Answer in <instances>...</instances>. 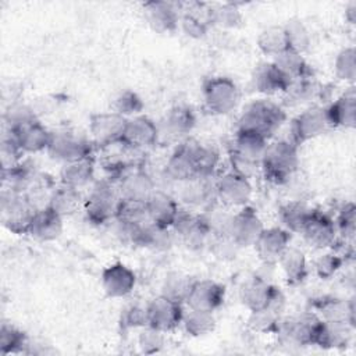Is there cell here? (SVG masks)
Returning <instances> with one entry per match:
<instances>
[{
  "mask_svg": "<svg viewBox=\"0 0 356 356\" xmlns=\"http://www.w3.org/2000/svg\"><path fill=\"white\" fill-rule=\"evenodd\" d=\"M299 167L298 146L291 140H275L268 143L260 160V170L264 178L274 184H286Z\"/></svg>",
  "mask_w": 356,
  "mask_h": 356,
  "instance_id": "6da1fadb",
  "label": "cell"
},
{
  "mask_svg": "<svg viewBox=\"0 0 356 356\" xmlns=\"http://www.w3.org/2000/svg\"><path fill=\"white\" fill-rule=\"evenodd\" d=\"M285 120L286 114L281 106L266 99H259L243 110L236 129L252 131L270 139Z\"/></svg>",
  "mask_w": 356,
  "mask_h": 356,
  "instance_id": "7a4b0ae2",
  "label": "cell"
},
{
  "mask_svg": "<svg viewBox=\"0 0 356 356\" xmlns=\"http://www.w3.org/2000/svg\"><path fill=\"white\" fill-rule=\"evenodd\" d=\"M323 327L324 320L317 313L303 312L298 316L285 318L281 317L277 334H280L281 338L291 345L318 346Z\"/></svg>",
  "mask_w": 356,
  "mask_h": 356,
  "instance_id": "3957f363",
  "label": "cell"
},
{
  "mask_svg": "<svg viewBox=\"0 0 356 356\" xmlns=\"http://www.w3.org/2000/svg\"><path fill=\"white\" fill-rule=\"evenodd\" d=\"M120 200L118 186L113 181L104 179L96 182L83 202L86 218L97 225L115 220Z\"/></svg>",
  "mask_w": 356,
  "mask_h": 356,
  "instance_id": "277c9868",
  "label": "cell"
},
{
  "mask_svg": "<svg viewBox=\"0 0 356 356\" xmlns=\"http://www.w3.org/2000/svg\"><path fill=\"white\" fill-rule=\"evenodd\" d=\"M38 207L24 193H13L8 191L1 192L0 202V218L4 228L13 234H28L29 224L36 213Z\"/></svg>",
  "mask_w": 356,
  "mask_h": 356,
  "instance_id": "5b68a950",
  "label": "cell"
},
{
  "mask_svg": "<svg viewBox=\"0 0 356 356\" xmlns=\"http://www.w3.org/2000/svg\"><path fill=\"white\" fill-rule=\"evenodd\" d=\"M203 102L210 114L225 115L239 102V89L228 76H211L203 83Z\"/></svg>",
  "mask_w": 356,
  "mask_h": 356,
  "instance_id": "8992f818",
  "label": "cell"
},
{
  "mask_svg": "<svg viewBox=\"0 0 356 356\" xmlns=\"http://www.w3.org/2000/svg\"><path fill=\"white\" fill-rule=\"evenodd\" d=\"M95 145L90 138H85L71 131L51 132V139L47 147V153L51 159L70 163L93 156Z\"/></svg>",
  "mask_w": 356,
  "mask_h": 356,
  "instance_id": "52a82bcc",
  "label": "cell"
},
{
  "mask_svg": "<svg viewBox=\"0 0 356 356\" xmlns=\"http://www.w3.org/2000/svg\"><path fill=\"white\" fill-rule=\"evenodd\" d=\"M146 316L149 327L167 334L182 324V302L161 293L147 303Z\"/></svg>",
  "mask_w": 356,
  "mask_h": 356,
  "instance_id": "ba28073f",
  "label": "cell"
},
{
  "mask_svg": "<svg viewBox=\"0 0 356 356\" xmlns=\"http://www.w3.org/2000/svg\"><path fill=\"white\" fill-rule=\"evenodd\" d=\"M264 229L263 221L257 211L246 204L231 216L228 225V238L238 248L253 246Z\"/></svg>",
  "mask_w": 356,
  "mask_h": 356,
  "instance_id": "9c48e42d",
  "label": "cell"
},
{
  "mask_svg": "<svg viewBox=\"0 0 356 356\" xmlns=\"http://www.w3.org/2000/svg\"><path fill=\"white\" fill-rule=\"evenodd\" d=\"M214 193L224 206L243 207L253 195L250 179L229 170L214 181Z\"/></svg>",
  "mask_w": 356,
  "mask_h": 356,
  "instance_id": "30bf717a",
  "label": "cell"
},
{
  "mask_svg": "<svg viewBox=\"0 0 356 356\" xmlns=\"http://www.w3.org/2000/svg\"><path fill=\"white\" fill-rule=\"evenodd\" d=\"M127 118L115 111L95 113L89 117V134L93 145L103 149L121 140Z\"/></svg>",
  "mask_w": 356,
  "mask_h": 356,
  "instance_id": "8fae6325",
  "label": "cell"
},
{
  "mask_svg": "<svg viewBox=\"0 0 356 356\" xmlns=\"http://www.w3.org/2000/svg\"><path fill=\"white\" fill-rule=\"evenodd\" d=\"M330 128L325 108L320 106H312L305 111L299 113L291 124V142L296 146L303 145L320 135H323Z\"/></svg>",
  "mask_w": 356,
  "mask_h": 356,
  "instance_id": "7c38bea8",
  "label": "cell"
},
{
  "mask_svg": "<svg viewBox=\"0 0 356 356\" xmlns=\"http://www.w3.org/2000/svg\"><path fill=\"white\" fill-rule=\"evenodd\" d=\"M225 299V286L213 280L192 281L185 296L189 309L216 312Z\"/></svg>",
  "mask_w": 356,
  "mask_h": 356,
  "instance_id": "4fadbf2b",
  "label": "cell"
},
{
  "mask_svg": "<svg viewBox=\"0 0 356 356\" xmlns=\"http://www.w3.org/2000/svg\"><path fill=\"white\" fill-rule=\"evenodd\" d=\"M7 134L14 138L25 154L47 150L51 139V132L36 118L7 128Z\"/></svg>",
  "mask_w": 356,
  "mask_h": 356,
  "instance_id": "5bb4252c",
  "label": "cell"
},
{
  "mask_svg": "<svg viewBox=\"0 0 356 356\" xmlns=\"http://www.w3.org/2000/svg\"><path fill=\"white\" fill-rule=\"evenodd\" d=\"M159 134L160 131L156 122L147 115L140 114L132 118H127L121 142L134 150L142 152L156 145Z\"/></svg>",
  "mask_w": 356,
  "mask_h": 356,
  "instance_id": "9a60e30c",
  "label": "cell"
},
{
  "mask_svg": "<svg viewBox=\"0 0 356 356\" xmlns=\"http://www.w3.org/2000/svg\"><path fill=\"white\" fill-rule=\"evenodd\" d=\"M300 234L303 235L305 241L316 249L331 248L338 238L335 221L318 210L310 211Z\"/></svg>",
  "mask_w": 356,
  "mask_h": 356,
  "instance_id": "2e32d148",
  "label": "cell"
},
{
  "mask_svg": "<svg viewBox=\"0 0 356 356\" xmlns=\"http://www.w3.org/2000/svg\"><path fill=\"white\" fill-rule=\"evenodd\" d=\"M145 204L149 221L164 229L172 228L181 213L177 200L170 193L160 189H154Z\"/></svg>",
  "mask_w": 356,
  "mask_h": 356,
  "instance_id": "e0dca14e",
  "label": "cell"
},
{
  "mask_svg": "<svg viewBox=\"0 0 356 356\" xmlns=\"http://www.w3.org/2000/svg\"><path fill=\"white\" fill-rule=\"evenodd\" d=\"M242 305L249 310L254 312L263 307H267L273 302H275L278 298L284 296L282 292L266 281L261 277H252L241 288L239 292Z\"/></svg>",
  "mask_w": 356,
  "mask_h": 356,
  "instance_id": "ac0fdd59",
  "label": "cell"
},
{
  "mask_svg": "<svg viewBox=\"0 0 356 356\" xmlns=\"http://www.w3.org/2000/svg\"><path fill=\"white\" fill-rule=\"evenodd\" d=\"M136 285V274L124 263H113L102 271V288L108 298H125Z\"/></svg>",
  "mask_w": 356,
  "mask_h": 356,
  "instance_id": "d6986e66",
  "label": "cell"
},
{
  "mask_svg": "<svg viewBox=\"0 0 356 356\" xmlns=\"http://www.w3.org/2000/svg\"><path fill=\"white\" fill-rule=\"evenodd\" d=\"M142 10L149 26L157 33L174 32L179 24V3L146 1Z\"/></svg>",
  "mask_w": 356,
  "mask_h": 356,
  "instance_id": "ffe728a7",
  "label": "cell"
},
{
  "mask_svg": "<svg viewBox=\"0 0 356 356\" xmlns=\"http://www.w3.org/2000/svg\"><path fill=\"white\" fill-rule=\"evenodd\" d=\"M291 238V232L284 227H264L253 246L260 260L267 264H274L278 261L284 250L289 246Z\"/></svg>",
  "mask_w": 356,
  "mask_h": 356,
  "instance_id": "44dd1931",
  "label": "cell"
},
{
  "mask_svg": "<svg viewBox=\"0 0 356 356\" xmlns=\"http://www.w3.org/2000/svg\"><path fill=\"white\" fill-rule=\"evenodd\" d=\"M118 191L122 199L145 202L156 189L150 175L140 167H132L118 177Z\"/></svg>",
  "mask_w": 356,
  "mask_h": 356,
  "instance_id": "7402d4cb",
  "label": "cell"
},
{
  "mask_svg": "<svg viewBox=\"0 0 356 356\" xmlns=\"http://www.w3.org/2000/svg\"><path fill=\"white\" fill-rule=\"evenodd\" d=\"M63 229L64 217L54 211L50 206H43L36 210L26 235L39 242H51L60 238Z\"/></svg>",
  "mask_w": 356,
  "mask_h": 356,
  "instance_id": "603a6c76",
  "label": "cell"
},
{
  "mask_svg": "<svg viewBox=\"0 0 356 356\" xmlns=\"http://www.w3.org/2000/svg\"><path fill=\"white\" fill-rule=\"evenodd\" d=\"M172 228L175 232H178L184 243L191 249H200L211 234L204 216L184 213L182 210Z\"/></svg>",
  "mask_w": 356,
  "mask_h": 356,
  "instance_id": "cb8c5ba5",
  "label": "cell"
},
{
  "mask_svg": "<svg viewBox=\"0 0 356 356\" xmlns=\"http://www.w3.org/2000/svg\"><path fill=\"white\" fill-rule=\"evenodd\" d=\"M325 108V117L330 127L348 128L356 127V90L355 86L348 88Z\"/></svg>",
  "mask_w": 356,
  "mask_h": 356,
  "instance_id": "d4e9b609",
  "label": "cell"
},
{
  "mask_svg": "<svg viewBox=\"0 0 356 356\" xmlns=\"http://www.w3.org/2000/svg\"><path fill=\"white\" fill-rule=\"evenodd\" d=\"M165 174L177 182H186L197 177L191 140L181 143L168 157L165 163Z\"/></svg>",
  "mask_w": 356,
  "mask_h": 356,
  "instance_id": "484cf974",
  "label": "cell"
},
{
  "mask_svg": "<svg viewBox=\"0 0 356 356\" xmlns=\"http://www.w3.org/2000/svg\"><path fill=\"white\" fill-rule=\"evenodd\" d=\"M267 145H268V139L264 138L263 135L252 131L236 129L231 154L242 160H246L249 163L260 165V160L264 154Z\"/></svg>",
  "mask_w": 356,
  "mask_h": 356,
  "instance_id": "4316f807",
  "label": "cell"
},
{
  "mask_svg": "<svg viewBox=\"0 0 356 356\" xmlns=\"http://www.w3.org/2000/svg\"><path fill=\"white\" fill-rule=\"evenodd\" d=\"M253 86L257 92L264 95L285 93L291 82L289 79L277 68L273 61L261 63L253 74Z\"/></svg>",
  "mask_w": 356,
  "mask_h": 356,
  "instance_id": "83f0119b",
  "label": "cell"
},
{
  "mask_svg": "<svg viewBox=\"0 0 356 356\" xmlns=\"http://www.w3.org/2000/svg\"><path fill=\"white\" fill-rule=\"evenodd\" d=\"M189 8L182 10V15H179L181 28L189 38L200 39L206 36L209 28L211 26L210 10L206 4L202 3H185Z\"/></svg>",
  "mask_w": 356,
  "mask_h": 356,
  "instance_id": "f1b7e54d",
  "label": "cell"
},
{
  "mask_svg": "<svg viewBox=\"0 0 356 356\" xmlns=\"http://www.w3.org/2000/svg\"><path fill=\"white\" fill-rule=\"evenodd\" d=\"M284 303L285 298L281 296L267 307L250 312V316L248 318V327L252 331L260 334H277Z\"/></svg>",
  "mask_w": 356,
  "mask_h": 356,
  "instance_id": "f546056e",
  "label": "cell"
},
{
  "mask_svg": "<svg viewBox=\"0 0 356 356\" xmlns=\"http://www.w3.org/2000/svg\"><path fill=\"white\" fill-rule=\"evenodd\" d=\"M83 202L85 199L82 197L78 188L60 184L58 186L53 188L47 206H50L60 216L68 217L83 207Z\"/></svg>",
  "mask_w": 356,
  "mask_h": 356,
  "instance_id": "4dcf8cb0",
  "label": "cell"
},
{
  "mask_svg": "<svg viewBox=\"0 0 356 356\" xmlns=\"http://www.w3.org/2000/svg\"><path fill=\"white\" fill-rule=\"evenodd\" d=\"M95 177V160L92 157L64 163L60 171V181L64 185L74 188H83L92 182Z\"/></svg>",
  "mask_w": 356,
  "mask_h": 356,
  "instance_id": "1f68e13d",
  "label": "cell"
},
{
  "mask_svg": "<svg viewBox=\"0 0 356 356\" xmlns=\"http://www.w3.org/2000/svg\"><path fill=\"white\" fill-rule=\"evenodd\" d=\"M281 266V270L285 274V278L289 284H300L307 275V261L302 250L293 246H288L281 257L277 261Z\"/></svg>",
  "mask_w": 356,
  "mask_h": 356,
  "instance_id": "d6a6232c",
  "label": "cell"
},
{
  "mask_svg": "<svg viewBox=\"0 0 356 356\" xmlns=\"http://www.w3.org/2000/svg\"><path fill=\"white\" fill-rule=\"evenodd\" d=\"M273 63L289 79L291 83L312 76V70L306 63L303 54L291 49L275 57Z\"/></svg>",
  "mask_w": 356,
  "mask_h": 356,
  "instance_id": "836d02e7",
  "label": "cell"
},
{
  "mask_svg": "<svg viewBox=\"0 0 356 356\" xmlns=\"http://www.w3.org/2000/svg\"><path fill=\"white\" fill-rule=\"evenodd\" d=\"M257 47L264 56L273 57V58L289 50L284 26L273 25L263 29L257 36Z\"/></svg>",
  "mask_w": 356,
  "mask_h": 356,
  "instance_id": "e575fe53",
  "label": "cell"
},
{
  "mask_svg": "<svg viewBox=\"0 0 356 356\" xmlns=\"http://www.w3.org/2000/svg\"><path fill=\"white\" fill-rule=\"evenodd\" d=\"M163 124L170 135L181 136L189 134L193 129L196 124V117L191 107L175 106L167 111Z\"/></svg>",
  "mask_w": 356,
  "mask_h": 356,
  "instance_id": "d590c367",
  "label": "cell"
},
{
  "mask_svg": "<svg viewBox=\"0 0 356 356\" xmlns=\"http://www.w3.org/2000/svg\"><path fill=\"white\" fill-rule=\"evenodd\" d=\"M353 327L345 321H325L323 327V334L318 342L320 348H345L350 341V332Z\"/></svg>",
  "mask_w": 356,
  "mask_h": 356,
  "instance_id": "8d00e7d4",
  "label": "cell"
},
{
  "mask_svg": "<svg viewBox=\"0 0 356 356\" xmlns=\"http://www.w3.org/2000/svg\"><path fill=\"white\" fill-rule=\"evenodd\" d=\"M191 143H192V154H193L197 177L211 178L220 161L218 152L213 146H207L200 142L191 140Z\"/></svg>",
  "mask_w": 356,
  "mask_h": 356,
  "instance_id": "74e56055",
  "label": "cell"
},
{
  "mask_svg": "<svg viewBox=\"0 0 356 356\" xmlns=\"http://www.w3.org/2000/svg\"><path fill=\"white\" fill-rule=\"evenodd\" d=\"M310 209L300 202H288L280 207L278 216L285 229L291 234H300L310 214Z\"/></svg>",
  "mask_w": 356,
  "mask_h": 356,
  "instance_id": "f35d334b",
  "label": "cell"
},
{
  "mask_svg": "<svg viewBox=\"0 0 356 356\" xmlns=\"http://www.w3.org/2000/svg\"><path fill=\"white\" fill-rule=\"evenodd\" d=\"M182 324L191 337H204L214 331L216 318L211 312L189 309L188 313H184Z\"/></svg>",
  "mask_w": 356,
  "mask_h": 356,
  "instance_id": "ab89813d",
  "label": "cell"
},
{
  "mask_svg": "<svg viewBox=\"0 0 356 356\" xmlns=\"http://www.w3.org/2000/svg\"><path fill=\"white\" fill-rule=\"evenodd\" d=\"M28 346V337L24 331L13 324L3 323L0 327V355H15L25 352Z\"/></svg>",
  "mask_w": 356,
  "mask_h": 356,
  "instance_id": "60d3db41",
  "label": "cell"
},
{
  "mask_svg": "<svg viewBox=\"0 0 356 356\" xmlns=\"http://www.w3.org/2000/svg\"><path fill=\"white\" fill-rule=\"evenodd\" d=\"M147 220L149 218H147L145 202L129 200V199L121 197L118 209H117V214H115V221L120 225L132 227V225L142 224Z\"/></svg>",
  "mask_w": 356,
  "mask_h": 356,
  "instance_id": "b9f144b4",
  "label": "cell"
},
{
  "mask_svg": "<svg viewBox=\"0 0 356 356\" xmlns=\"http://www.w3.org/2000/svg\"><path fill=\"white\" fill-rule=\"evenodd\" d=\"M286 33L289 49L303 54L312 43V33L302 19L292 18L285 25H282Z\"/></svg>",
  "mask_w": 356,
  "mask_h": 356,
  "instance_id": "7bdbcfd3",
  "label": "cell"
},
{
  "mask_svg": "<svg viewBox=\"0 0 356 356\" xmlns=\"http://www.w3.org/2000/svg\"><path fill=\"white\" fill-rule=\"evenodd\" d=\"M211 25H217L224 29H235L242 25L243 17L241 10L234 3H224L210 10Z\"/></svg>",
  "mask_w": 356,
  "mask_h": 356,
  "instance_id": "ee69618b",
  "label": "cell"
},
{
  "mask_svg": "<svg viewBox=\"0 0 356 356\" xmlns=\"http://www.w3.org/2000/svg\"><path fill=\"white\" fill-rule=\"evenodd\" d=\"M111 107L113 111H115L117 114L125 118H132L142 114L145 103L136 92L131 89H124L114 97Z\"/></svg>",
  "mask_w": 356,
  "mask_h": 356,
  "instance_id": "f6af8a7d",
  "label": "cell"
},
{
  "mask_svg": "<svg viewBox=\"0 0 356 356\" xmlns=\"http://www.w3.org/2000/svg\"><path fill=\"white\" fill-rule=\"evenodd\" d=\"M334 71L338 79L353 83L356 79V50L353 46L343 47L335 57Z\"/></svg>",
  "mask_w": 356,
  "mask_h": 356,
  "instance_id": "bcb514c9",
  "label": "cell"
},
{
  "mask_svg": "<svg viewBox=\"0 0 356 356\" xmlns=\"http://www.w3.org/2000/svg\"><path fill=\"white\" fill-rule=\"evenodd\" d=\"M209 179L210 178L196 177L186 182H182L185 185L182 192V199L191 204H200L206 202L211 195V191L214 192V184L210 186Z\"/></svg>",
  "mask_w": 356,
  "mask_h": 356,
  "instance_id": "7dc6e473",
  "label": "cell"
},
{
  "mask_svg": "<svg viewBox=\"0 0 356 356\" xmlns=\"http://www.w3.org/2000/svg\"><path fill=\"white\" fill-rule=\"evenodd\" d=\"M335 227H337V234L339 235L341 239L353 242L355 239V232H356V206L355 203L349 202L345 203L337 216Z\"/></svg>",
  "mask_w": 356,
  "mask_h": 356,
  "instance_id": "c3c4849f",
  "label": "cell"
},
{
  "mask_svg": "<svg viewBox=\"0 0 356 356\" xmlns=\"http://www.w3.org/2000/svg\"><path fill=\"white\" fill-rule=\"evenodd\" d=\"M24 154L25 153L21 150V147L14 140V138L10 134H4L1 139V146H0L1 170H8L21 164Z\"/></svg>",
  "mask_w": 356,
  "mask_h": 356,
  "instance_id": "681fc988",
  "label": "cell"
},
{
  "mask_svg": "<svg viewBox=\"0 0 356 356\" xmlns=\"http://www.w3.org/2000/svg\"><path fill=\"white\" fill-rule=\"evenodd\" d=\"M165 339H164V332L152 328L149 325L143 327L138 337V346L142 353L145 355H154L159 353L164 348Z\"/></svg>",
  "mask_w": 356,
  "mask_h": 356,
  "instance_id": "f907efd6",
  "label": "cell"
},
{
  "mask_svg": "<svg viewBox=\"0 0 356 356\" xmlns=\"http://www.w3.org/2000/svg\"><path fill=\"white\" fill-rule=\"evenodd\" d=\"M345 261L346 259L339 253H324L314 261V271L321 280H328L337 274Z\"/></svg>",
  "mask_w": 356,
  "mask_h": 356,
  "instance_id": "816d5d0a",
  "label": "cell"
},
{
  "mask_svg": "<svg viewBox=\"0 0 356 356\" xmlns=\"http://www.w3.org/2000/svg\"><path fill=\"white\" fill-rule=\"evenodd\" d=\"M146 325H147L146 307H142L139 305H129L121 312V316H120L121 330L128 331L135 328H143Z\"/></svg>",
  "mask_w": 356,
  "mask_h": 356,
  "instance_id": "f5cc1de1",
  "label": "cell"
},
{
  "mask_svg": "<svg viewBox=\"0 0 356 356\" xmlns=\"http://www.w3.org/2000/svg\"><path fill=\"white\" fill-rule=\"evenodd\" d=\"M192 281H189L186 277L181 275V274H174L172 277H168L165 280L164 284V295L179 300V302H185V296L188 293L189 285Z\"/></svg>",
  "mask_w": 356,
  "mask_h": 356,
  "instance_id": "db71d44e",
  "label": "cell"
},
{
  "mask_svg": "<svg viewBox=\"0 0 356 356\" xmlns=\"http://www.w3.org/2000/svg\"><path fill=\"white\" fill-rule=\"evenodd\" d=\"M345 18L350 24H355V21H356V1H350L346 6V8H345Z\"/></svg>",
  "mask_w": 356,
  "mask_h": 356,
  "instance_id": "11a10c76",
  "label": "cell"
}]
</instances>
